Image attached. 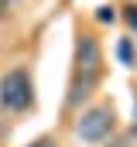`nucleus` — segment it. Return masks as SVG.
Wrapping results in <instances>:
<instances>
[{
  "instance_id": "f257e3e1",
  "label": "nucleus",
  "mask_w": 137,
  "mask_h": 147,
  "mask_svg": "<svg viewBox=\"0 0 137 147\" xmlns=\"http://www.w3.org/2000/svg\"><path fill=\"white\" fill-rule=\"evenodd\" d=\"M31 79H28V72L24 69H10V72L0 79V106L3 110H28L31 106Z\"/></svg>"
},
{
  "instance_id": "f03ea898",
  "label": "nucleus",
  "mask_w": 137,
  "mask_h": 147,
  "mask_svg": "<svg viewBox=\"0 0 137 147\" xmlns=\"http://www.w3.org/2000/svg\"><path fill=\"white\" fill-rule=\"evenodd\" d=\"M110 130H113V110H110V106H93V110H86L79 116V127H75V134H79L86 144L106 140Z\"/></svg>"
},
{
  "instance_id": "7ed1b4c3",
  "label": "nucleus",
  "mask_w": 137,
  "mask_h": 147,
  "mask_svg": "<svg viewBox=\"0 0 137 147\" xmlns=\"http://www.w3.org/2000/svg\"><path fill=\"white\" fill-rule=\"evenodd\" d=\"M75 58H79V75L86 72L89 82H96V75H100V45H96V38H89V34L79 38Z\"/></svg>"
},
{
  "instance_id": "20e7f679",
  "label": "nucleus",
  "mask_w": 137,
  "mask_h": 147,
  "mask_svg": "<svg viewBox=\"0 0 137 147\" xmlns=\"http://www.w3.org/2000/svg\"><path fill=\"white\" fill-rule=\"evenodd\" d=\"M120 58H123V62H134V55H130V45H127V41L120 45Z\"/></svg>"
},
{
  "instance_id": "39448f33",
  "label": "nucleus",
  "mask_w": 137,
  "mask_h": 147,
  "mask_svg": "<svg viewBox=\"0 0 137 147\" xmlns=\"http://www.w3.org/2000/svg\"><path fill=\"white\" fill-rule=\"evenodd\" d=\"M96 17H100V21H113V10H110V7H100V14H96Z\"/></svg>"
},
{
  "instance_id": "423d86ee",
  "label": "nucleus",
  "mask_w": 137,
  "mask_h": 147,
  "mask_svg": "<svg viewBox=\"0 0 137 147\" xmlns=\"http://www.w3.org/2000/svg\"><path fill=\"white\" fill-rule=\"evenodd\" d=\"M127 21H130V28L137 31V7H130V14H127Z\"/></svg>"
},
{
  "instance_id": "0eeeda50",
  "label": "nucleus",
  "mask_w": 137,
  "mask_h": 147,
  "mask_svg": "<svg viewBox=\"0 0 137 147\" xmlns=\"http://www.w3.org/2000/svg\"><path fill=\"white\" fill-rule=\"evenodd\" d=\"M31 147H55V140H48V137H41V140H34Z\"/></svg>"
},
{
  "instance_id": "6e6552de",
  "label": "nucleus",
  "mask_w": 137,
  "mask_h": 147,
  "mask_svg": "<svg viewBox=\"0 0 137 147\" xmlns=\"http://www.w3.org/2000/svg\"><path fill=\"white\" fill-rule=\"evenodd\" d=\"M134 134H137V99H134Z\"/></svg>"
}]
</instances>
